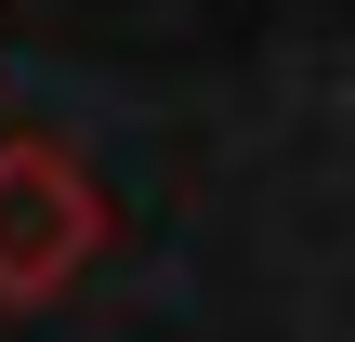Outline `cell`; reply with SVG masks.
Returning <instances> with one entry per match:
<instances>
[{
    "label": "cell",
    "mask_w": 355,
    "mask_h": 342,
    "mask_svg": "<svg viewBox=\"0 0 355 342\" xmlns=\"http://www.w3.org/2000/svg\"><path fill=\"white\" fill-rule=\"evenodd\" d=\"M92 250H105V185H92L66 145L13 132V145H0V303H13V316L66 303V290L92 277Z\"/></svg>",
    "instance_id": "cell-1"
}]
</instances>
